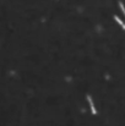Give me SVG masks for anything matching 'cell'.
Wrapping results in <instances>:
<instances>
[{"label":"cell","instance_id":"obj_1","mask_svg":"<svg viewBox=\"0 0 125 126\" xmlns=\"http://www.w3.org/2000/svg\"><path fill=\"white\" fill-rule=\"evenodd\" d=\"M87 102L90 104V108H91V111L92 114H97V109H96V105H95V103H93V99H92V97L91 96H87Z\"/></svg>","mask_w":125,"mask_h":126},{"label":"cell","instance_id":"obj_2","mask_svg":"<svg viewBox=\"0 0 125 126\" xmlns=\"http://www.w3.org/2000/svg\"><path fill=\"white\" fill-rule=\"evenodd\" d=\"M114 20H115V21H117V22H118L119 25H120V26L123 27V30L125 31V23L123 22V21H121L120 19H119V17H118V16H114Z\"/></svg>","mask_w":125,"mask_h":126},{"label":"cell","instance_id":"obj_3","mask_svg":"<svg viewBox=\"0 0 125 126\" xmlns=\"http://www.w3.org/2000/svg\"><path fill=\"white\" fill-rule=\"evenodd\" d=\"M119 7H120L121 12H123V14H124V16H125V6H124V4H123L121 1H119Z\"/></svg>","mask_w":125,"mask_h":126}]
</instances>
